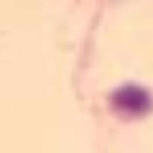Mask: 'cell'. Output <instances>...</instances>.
Returning a JSON list of instances; mask_svg holds the SVG:
<instances>
[{
	"label": "cell",
	"mask_w": 153,
	"mask_h": 153,
	"mask_svg": "<svg viewBox=\"0 0 153 153\" xmlns=\"http://www.w3.org/2000/svg\"><path fill=\"white\" fill-rule=\"evenodd\" d=\"M112 102H115L117 110H123V112H128V115H143V112H148V110L153 107L151 94L143 87H138V84H125V87H120L112 94Z\"/></svg>",
	"instance_id": "obj_1"
}]
</instances>
